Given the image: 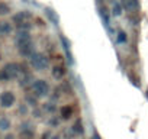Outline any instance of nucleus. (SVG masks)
Instances as JSON below:
<instances>
[{"mask_svg":"<svg viewBox=\"0 0 148 139\" xmlns=\"http://www.w3.org/2000/svg\"><path fill=\"white\" fill-rule=\"evenodd\" d=\"M67 74V71H65V68L64 67H61V65H58V67H54V71H52V76H54V78H57V80H61L64 76Z\"/></svg>","mask_w":148,"mask_h":139,"instance_id":"obj_8","label":"nucleus"},{"mask_svg":"<svg viewBox=\"0 0 148 139\" xmlns=\"http://www.w3.org/2000/svg\"><path fill=\"white\" fill-rule=\"evenodd\" d=\"M122 3H121V0H113V3H112V15L113 16H122Z\"/></svg>","mask_w":148,"mask_h":139,"instance_id":"obj_6","label":"nucleus"},{"mask_svg":"<svg viewBox=\"0 0 148 139\" xmlns=\"http://www.w3.org/2000/svg\"><path fill=\"white\" fill-rule=\"evenodd\" d=\"M123 10L129 12V13H135L139 9V0H121Z\"/></svg>","mask_w":148,"mask_h":139,"instance_id":"obj_3","label":"nucleus"},{"mask_svg":"<svg viewBox=\"0 0 148 139\" xmlns=\"http://www.w3.org/2000/svg\"><path fill=\"white\" fill-rule=\"evenodd\" d=\"M70 132H71L74 136H79V135H82V133L84 132V129H83V123H82V120H80V119H77V120H76V123L73 125V127L70 129Z\"/></svg>","mask_w":148,"mask_h":139,"instance_id":"obj_5","label":"nucleus"},{"mask_svg":"<svg viewBox=\"0 0 148 139\" xmlns=\"http://www.w3.org/2000/svg\"><path fill=\"white\" fill-rule=\"evenodd\" d=\"M100 16H102V19H103V22H105V25L109 28V15H108V10L103 7V9H100Z\"/></svg>","mask_w":148,"mask_h":139,"instance_id":"obj_13","label":"nucleus"},{"mask_svg":"<svg viewBox=\"0 0 148 139\" xmlns=\"http://www.w3.org/2000/svg\"><path fill=\"white\" fill-rule=\"evenodd\" d=\"M60 39H61V42H62V48H64V51H65V54L68 55V59H70V64H73V62H74V59H73V55H71V51H70V44H68V41H67V38H65L64 35H61V36H60Z\"/></svg>","mask_w":148,"mask_h":139,"instance_id":"obj_7","label":"nucleus"},{"mask_svg":"<svg viewBox=\"0 0 148 139\" xmlns=\"http://www.w3.org/2000/svg\"><path fill=\"white\" fill-rule=\"evenodd\" d=\"M45 107H47V110H48V112H54V110H55V107L52 106V103H47V106H45Z\"/></svg>","mask_w":148,"mask_h":139,"instance_id":"obj_15","label":"nucleus"},{"mask_svg":"<svg viewBox=\"0 0 148 139\" xmlns=\"http://www.w3.org/2000/svg\"><path fill=\"white\" fill-rule=\"evenodd\" d=\"M31 64L35 70H38V71H44L48 67V59H47L45 55H42L39 52H34L31 55Z\"/></svg>","mask_w":148,"mask_h":139,"instance_id":"obj_1","label":"nucleus"},{"mask_svg":"<svg viewBox=\"0 0 148 139\" xmlns=\"http://www.w3.org/2000/svg\"><path fill=\"white\" fill-rule=\"evenodd\" d=\"M52 139H60V138H55V136H54V138H52Z\"/></svg>","mask_w":148,"mask_h":139,"instance_id":"obj_16","label":"nucleus"},{"mask_svg":"<svg viewBox=\"0 0 148 139\" xmlns=\"http://www.w3.org/2000/svg\"><path fill=\"white\" fill-rule=\"evenodd\" d=\"M32 90L35 91V94L38 97H42V96H48L49 93V86L45 80H36L34 84H32Z\"/></svg>","mask_w":148,"mask_h":139,"instance_id":"obj_2","label":"nucleus"},{"mask_svg":"<svg viewBox=\"0 0 148 139\" xmlns=\"http://www.w3.org/2000/svg\"><path fill=\"white\" fill-rule=\"evenodd\" d=\"M116 41H118V44H126L128 42V35H126V32H123V31H119L118 32V35H116Z\"/></svg>","mask_w":148,"mask_h":139,"instance_id":"obj_11","label":"nucleus"},{"mask_svg":"<svg viewBox=\"0 0 148 139\" xmlns=\"http://www.w3.org/2000/svg\"><path fill=\"white\" fill-rule=\"evenodd\" d=\"M13 100H15V97H13V94H12L10 91L3 93V96H2V103H3V106H12Z\"/></svg>","mask_w":148,"mask_h":139,"instance_id":"obj_9","label":"nucleus"},{"mask_svg":"<svg viewBox=\"0 0 148 139\" xmlns=\"http://www.w3.org/2000/svg\"><path fill=\"white\" fill-rule=\"evenodd\" d=\"M73 113H74V110H73V107H71L70 104H64V106H61V109H60V116H61L64 120L70 119V117L73 116Z\"/></svg>","mask_w":148,"mask_h":139,"instance_id":"obj_4","label":"nucleus"},{"mask_svg":"<svg viewBox=\"0 0 148 139\" xmlns=\"http://www.w3.org/2000/svg\"><path fill=\"white\" fill-rule=\"evenodd\" d=\"M2 32H3L5 35L10 33V32H12V26H10V23H8V22L2 23Z\"/></svg>","mask_w":148,"mask_h":139,"instance_id":"obj_14","label":"nucleus"},{"mask_svg":"<svg viewBox=\"0 0 148 139\" xmlns=\"http://www.w3.org/2000/svg\"><path fill=\"white\" fill-rule=\"evenodd\" d=\"M9 12H10L9 5L5 3V2H0V15H8Z\"/></svg>","mask_w":148,"mask_h":139,"instance_id":"obj_12","label":"nucleus"},{"mask_svg":"<svg viewBox=\"0 0 148 139\" xmlns=\"http://www.w3.org/2000/svg\"><path fill=\"white\" fill-rule=\"evenodd\" d=\"M45 15L48 16V19H49L54 25H58V18H57V15L54 13V10H52V9L47 7V9H45Z\"/></svg>","mask_w":148,"mask_h":139,"instance_id":"obj_10","label":"nucleus"}]
</instances>
